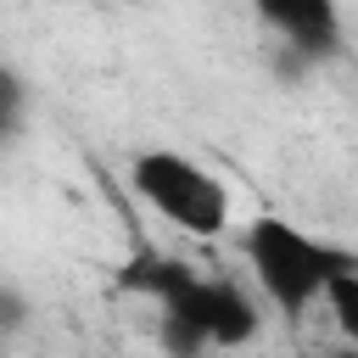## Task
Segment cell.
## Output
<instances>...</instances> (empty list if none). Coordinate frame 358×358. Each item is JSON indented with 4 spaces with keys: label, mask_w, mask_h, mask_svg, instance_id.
I'll return each instance as SVG.
<instances>
[{
    "label": "cell",
    "mask_w": 358,
    "mask_h": 358,
    "mask_svg": "<svg viewBox=\"0 0 358 358\" xmlns=\"http://www.w3.org/2000/svg\"><path fill=\"white\" fill-rule=\"evenodd\" d=\"M252 6L302 56H336L341 50V11H336V0H252Z\"/></svg>",
    "instance_id": "cell-4"
},
{
    "label": "cell",
    "mask_w": 358,
    "mask_h": 358,
    "mask_svg": "<svg viewBox=\"0 0 358 358\" xmlns=\"http://www.w3.org/2000/svg\"><path fill=\"white\" fill-rule=\"evenodd\" d=\"M22 112H28V90L11 67H0V145H11L22 134Z\"/></svg>",
    "instance_id": "cell-5"
},
{
    "label": "cell",
    "mask_w": 358,
    "mask_h": 358,
    "mask_svg": "<svg viewBox=\"0 0 358 358\" xmlns=\"http://www.w3.org/2000/svg\"><path fill=\"white\" fill-rule=\"evenodd\" d=\"M241 252H246L263 296H268L285 319L308 313V308L319 302L324 280H330L341 263H352L347 246H330V241H319V235H302V229L285 224V218H252L246 235H241Z\"/></svg>",
    "instance_id": "cell-2"
},
{
    "label": "cell",
    "mask_w": 358,
    "mask_h": 358,
    "mask_svg": "<svg viewBox=\"0 0 358 358\" xmlns=\"http://www.w3.org/2000/svg\"><path fill=\"white\" fill-rule=\"evenodd\" d=\"M129 185L185 235H218L229 224V190L185 151H140L129 162Z\"/></svg>",
    "instance_id": "cell-3"
},
{
    "label": "cell",
    "mask_w": 358,
    "mask_h": 358,
    "mask_svg": "<svg viewBox=\"0 0 358 358\" xmlns=\"http://www.w3.org/2000/svg\"><path fill=\"white\" fill-rule=\"evenodd\" d=\"M123 285L151 291L162 308V347L190 358L207 347H241L257 336V302L224 274H190L185 263H129Z\"/></svg>",
    "instance_id": "cell-1"
}]
</instances>
